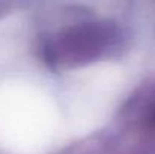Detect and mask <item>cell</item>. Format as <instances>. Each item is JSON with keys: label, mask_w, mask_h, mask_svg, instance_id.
Returning <instances> with one entry per match:
<instances>
[{"label": "cell", "mask_w": 155, "mask_h": 154, "mask_svg": "<svg viewBox=\"0 0 155 154\" xmlns=\"http://www.w3.org/2000/svg\"><path fill=\"white\" fill-rule=\"evenodd\" d=\"M110 30L104 26H84L72 30L62 41V53L74 59L94 57L110 41Z\"/></svg>", "instance_id": "obj_1"}]
</instances>
